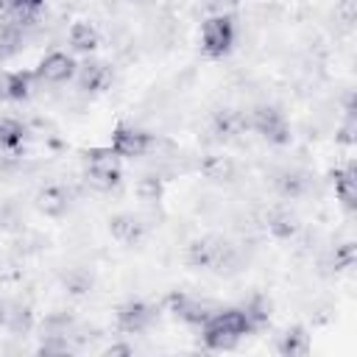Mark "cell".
Returning <instances> with one entry per match:
<instances>
[{"label":"cell","instance_id":"cell-27","mask_svg":"<svg viewBox=\"0 0 357 357\" xmlns=\"http://www.w3.org/2000/svg\"><path fill=\"white\" fill-rule=\"evenodd\" d=\"M64 287H67L70 293H75V296H84V293L92 287V276L84 273V271H67V273H64Z\"/></svg>","mask_w":357,"mask_h":357},{"label":"cell","instance_id":"cell-2","mask_svg":"<svg viewBox=\"0 0 357 357\" xmlns=\"http://www.w3.org/2000/svg\"><path fill=\"white\" fill-rule=\"evenodd\" d=\"M251 332L254 324L248 312L243 307H226V310H215L206 318V324L201 326V343L212 351H223V349H234Z\"/></svg>","mask_w":357,"mask_h":357},{"label":"cell","instance_id":"cell-26","mask_svg":"<svg viewBox=\"0 0 357 357\" xmlns=\"http://www.w3.org/2000/svg\"><path fill=\"white\" fill-rule=\"evenodd\" d=\"M243 310L248 312V318H251L254 329L265 326V324H268V318H271V304H268L262 296H254L251 301H245V304H243Z\"/></svg>","mask_w":357,"mask_h":357},{"label":"cell","instance_id":"cell-7","mask_svg":"<svg viewBox=\"0 0 357 357\" xmlns=\"http://www.w3.org/2000/svg\"><path fill=\"white\" fill-rule=\"evenodd\" d=\"M153 321H156V307L148 304V301H139V298H131V301L120 304L117 315H114V326L126 335H139V332L151 329Z\"/></svg>","mask_w":357,"mask_h":357},{"label":"cell","instance_id":"cell-9","mask_svg":"<svg viewBox=\"0 0 357 357\" xmlns=\"http://www.w3.org/2000/svg\"><path fill=\"white\" fill-rule=\"evenodd\" d=\"M167 304H170V312L178 318V321H184V324H190V326H204L206 324V318L218 310L215 304H209V301H201V298H192V296H184V293H173L170 298H167Z\"/></svg>","mask_w":357,"mask_h":357},{"label":"cell","instance_id":"cell-5","mask_svg":"<svg viewBox=\"0 0 357 357\" xmlns=\"http://www.w3.org/2000/svg\"><path fill=\"white\" fill-rule=\"evenodd\" d=\"M153 139L156 134L145 131V128H137V126H126L120 123L114 131H112V151L120 156V159H139V156H148L151 148H153Z\"/></svg>","mask_w":357,"mask_h":357},{"label":"cell","instance_id":"cell-14","mask_svg":"<svg viewBox=\"0 0 357 357\" xmlns=\"http://www.w3.org/2000/svg\"><path fill=\"white\" fill-rule=\"evenodd\" d=\"M332 181H335V195L343 204V209L354 212V206H357V170H354V162L337 167L332 173Z\"/></svg>","mask_w":357,"mask_h":357},{"label":"cell","instance_id":"cell-17","mask_svg":"<svg viewBox=\"0 0 357 357\" xmlns=\"http://www.w3.org/2000/svg\"><path fill=\"white\" fill-rule=\"evenodd\" d=\"M248 128L245 123V112H234V109H220L215 112L212 117V134L218 139H229V137H237Z\"/></svg>","mask_w":357,"mask_h":357},{"label":"cell","instance_id":"cell-23","mask_svg":"<svg viewBox=\"0 0 357 357\" xmlns=\"http://www.w3.org/2000/svg\"><path fill=\"white\" fill-rule=\"evenodd\" d=\"M162 176L159 173H148V176H142L139 181H137V195L145 201V204H153V201H159L162 198Z\"/></svg>","mask_w":357,"mask_h":357},{"label":"cell","instance_id":"cell-1","mask_svg":"<svg viewBox=\"0 0 357 357\" xmlns=\"http://www.w3.org/2000/svg\"><path fill=\"white\" fill-rule=\"evenodd\" d=\"M187 265L198 271H215L220 276H231L243 268V254L229 240L218 234H206L187 245Z\"/></svg>","mask_w":357,"mask_h":357},{"label":"cell","instance_id":"cell-13","mask_svg":"<svg viewBox=\"0 0 357 357\" xmlns=\"http://www.w3.org/2000/svg\"><path fill=\"white\" fill-rule=\"evenodd\" d=\"M67 42L75 53H84V56H92L100 45V31L89 22V20H75L70 28H67Z\"/></svg>","mask_w":357,"mask_h":357},{"label":"cell","instance_id":"cell-20","mask_svg":"<svg viewBox=\"0 0 357 357\" xmlns=\"http://www.w3.org/2000/svg\"><path fill=\"white\" fill-rule=\"evenodd\" d=\"M276 351L284 354V357H301L310 351V335L304 326H290L279 335L276 340Z\"/></svg>","mask_w":357,"mask_h":357},{"label":"cell","instance_id":"cell-11","mask_svg":"<svg viewBox=\"0 0 357 357\" xmlns=\"http://www.w3.org/2000/svg\"><path fill=\"white\" fill-rule=\"evenodd\" d=\"M145 231H148L145 220L139 215H134V212H120V215L109 218V234L120 245H137L145 237Z\"/></svg>","mask_w":357,"mask_h":357},{"label":"cell","instance_id":"cell-6","mask_svg":"<svg viewBox=\"0 0 357 357\" xmlns=\"http://www.w3.org/2000/svg\"><path fill=\"white\" fill-rule=\"evenodd\" d=\"M75 70H78V61L64 53V50H50L45 53V59L36 64L33 75L39 84H47V86H64L75 78Z\"/></svg>","mask_w":357,"mask_h":357},{"label":"cell","instance_id":"cell-25","mask_svg":"<svg viewBox=\"0 0 357 357\" xmlns=\"http://www.w3.org/2000/svg\"><path fill=\"white\" fill-rule=\"evenodd\" d=\"M354 257H357L354 243H351V240H346V243H337V245L332 248L329 265H332L335 271H346V268H351V265H354Z\"/></svg>","mask_w":357,"mask_h":357},{"label":"cell","instance_id":"cell-22","mask_svg":"<svg viewBox=\"0 0 357 357\" xmlns=\"http://www.w3.org/2000/svg\"><path fill=\"white\" fill-rule=\"evenodd\" d=\"M33 326V312L25 304H11L6 312V329L11 335H28Z\"/></svg>","mask_w":357,"mask_h":357},{"label":"cell","instance_id":"cell-10","mask_svg":"<svg viewBox=\"0 0 357 357\" xmlns=\"http://www.w3.org/2000/svg\"><path fill=\"white\" fill-rule=\"evenodd\" d=\"M73 204V192L61 184H45L36 195H33V206L45 215V218H61L70 212Z\"/></svg>","mask_w":357,"mask_h":357},{"label":"cell","instance_id":"cell-8","mask_svg":"<svg viewBox=\"0 0 357 357\" xmlns=\"http://www.w3.org/2000/svg\"><path fill=\"white\" fill-rule=\"evenodd\" d=\"M73 81H75L78 92H84V95L106 92L109 84H112V67H109L106 61H100V59H89V56H86V59L78 64Z\"/></svg>","mask_w":357,"mask_h":357},{"label":"cell","instance_id":"cell-31","mask_svg":"<svg viewBox=\"0 0 357 357\" xmlns=\"http://www.w3.org/2000/svg\"><path fill=\"white\" fill-rule=\"evenodd\" d=\"M0 14H6V0H0Z\"/></svg>","mask_w":357,"mask_h":357},{"label":"cell","instance_id":"cell-15","mask_svg":"<svg viewBox=\"0 0 357 357\" xmlns=\"http://www.w3.org/2000/svg\"><path fill=\"white\" fill-rule=\"evenodd\" d=\"M25 139H28V128L17 117H0V151L6 156H20Z\"/></svg>","mask_w":357,"mask_h":357},{"label":"cell","instance_id":"cell-3","mask_svg":"<svg viewBox=\"0 0 357 357\" xmlns=\"http://www.w3.org/2000/svg\"><path fill=\"white\" fill-rule=\"evenodd\" d=\"M237 42V22L231 14H209L201 22V50L209 59H223Z\"/></svg>","mask_w":357,"mask_h":357},{"label":"cell","instance_id":"cell-29","mask_svg":"<svg viewBox=\"0 0 357 357\" xmlns=\"http://www.w3.org/2000/svg\"><path fill=\"white\" fill-rule=\"evenodd\" d=\"M103 354H109V357H117V354H134V346H128V343H114V346L103 349Z\"/></svg>","mask_w":357,"mask_h":357},{"label":"cell","instance_id":"cell-21","mask_svg":"<svg viewBox=\"0 0 357 357\" xmlns=\"http://www.w3.org/2000/svg\"><path fill=\"white\" fill-rule=\"evenodd\" d=\"M201 173L212 181H231L237 176V167L229 156H206L201 159Z\"/></svg>","mask_w":357,"mask_h":357},{"label":"cell","instance_id":"cell-24","mask_svg":"<svg viewBox=\"0 0 357 357\" xmlns=\"http://www.w3.org/2000/svg\"><path fill=\"white\" fill-rule=\"evenodd\" d=\"M84 167H103V165H120V156L112 148H86L84 153Z\"/></svg>","mask_w":357,"mask_h":357},{"label":"cell","instance_id":"cell-30","mask_svg":"<svg viewBox=\"0 0 357 357\" xmlns=\"http://www.w3.org/2000/svg\"><path fill=\"white\" fill-rule=\"evenodd\" d=\"M6 312H8V304H3V301H0V329L6 326Z\"/></svg>","mask_w":357,"mask_h":357},{"label":"cell","instance_id":"cell-4","mask_svg":"<svg viewBox=\"0 0 357 357\" xmlns=\"http://www.w3.org/2000/svg\"><path fill=\"white\" fill-rule=\"evenodd\" d=\"M245 123L254 134H259L271 145H287L290 142V123L284 112H279L271 103H257L245 112Z\"/></svg>","mask_w":357,"mask_h":357},{"label":"cell","instance_id":"cell-18","mask_svg":"<svg viewBox=\"0 0 357 357\" xmlns=\"http://www.w3.org/2000/svg\"><path fill=\"white\" fill-rule=\"evenodd\" d=\"M265 229H268L276 240H290V237L298 234L301 223H298V218H296L290 209H271V212L265 215Z\"/></svg>","mask_w":357,"mask_h":357},{"label":"cell","instance_id":"cell-19","mask_svg":"<svg viewBox=\"0 0 357 357\" xmlns=\"http://www.w3.org/2000/svg\"><path fill=\"white\" fill-rule=\"evenodd\" d=\"M42 8H45V0H6V17L25 25V28L39 25Z\"/></svg>","mask_w":357,"mask_h":357},{"label":"cell","instance_id":"cell-28","mask_svg":"<svg viewBox=\"0 0 357 357\" xmlns=\"http://www.w3.org/2000/svg\"><path fill=\"white\" fill-rule=\"evenodd\" d=\"M354 131H357V123H354V112H346V120H343V126L337 128V139L343 142V145H351L357 137H354Z\"/></svg>","mask_w":357,"mask_h":357},{"label":"cell","instance_id":"cell-16","mask_svg":"<svg viewBox=\"0 0 357 357\" xmlns=\"http://www.w3.org/2000/svg\"><path fill=\"white\" fill-rule=\"evenodd\" d=\"M123 181L120 165H103V167H84V184L95 192H112Z\"/></svg>","mask_w":357,"mask_h":357},{"label":"cell","instance_id":"cell-12","mask_svg":"<svg viewBox=\"0 0 357 357\" xmlns=\"http://www.w3.org/2000/svg\"><path fill=\"white\" fill-rule=\"evenodd\" d=\"M273 187L284 198H304L310 192V187H312V176L307 170H301V167H284V170L276 173Z\"/></svg>","mask_w":357,"mask_h":357}]
</instances>
